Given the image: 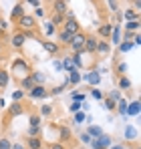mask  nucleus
Returning a JSON list of instances; mask_svg holds the SVG:
<instances>
[{
  "label": "nucleus",
  "instance_id": "obj_1",
  "mask_svg": "<svg viewBox=\"0 0 141 149\" xmlns=\"http://www.w3.org/2000/svg\"><path fill=\"white\" fill-rule=\"evenodd\" d=\"M85 40H87V34H85V32H77V34L73 36V40H70V50H73L75 54H79L81 50L85 49Z\"/></svg>",
  "mask_w": 141,
  "mask_h": 149
},
{
  "label": "nucleus",
  "instance_id": "obj_2",
  "mask_svg": "<svg viewBox=\"0 0 141 149\" xmlns=\"http://www.w3.org/2000/svg\"><path fill=\"white\" fill-rule=\"evenodd\" d=\"M18 26L22 28V30H26V32H30V30H34V26H36V18L34 16H30V14H24V16H20L18 20Z\"/></svg>",
  "mask_w": 141,
  "mask_h": 149
},
{
  "label": "nucleus",
  "instance_id": "obj_3",
  "mask_svg": "<svg viewBox=\"0 0 141 149\" xmlns=\"http://www.w3.org/2000/svg\"><path fill=\"white\" fill-rule=\"evenodd\" d=\"M47 95H48V91L43 85H34L32 91H28V97H30V99H45Z\"/></svg>",
  "mask_w": 141,
  "mask_h": 149
},
{
  "label": "nucleus",
  "instance_id": "obj_4",
  "mask_svg": "<svg viewBox=\"0 0 141 149\" xmlns=\"http://www.w3.org/2000/svg\"><path fill=\"white\" fill-rule=\"evenodd\" d=\"M63 30H67L70 34H77V32H81L79 30V22L73 18V20H65V24H63Z\"/></svg>",
  "mask_w": 141,
  "mask_h": 149
},
{
  "label": "nucleus",
  "instance_id": "obj_5",
  "mask_svg": "<svg viewBox=\"0 0 141 149\" xmlns=\"http://www.w3.org/2000/svg\"><path fill=\"white\" fill-rule=\"evenodd\" d=\"M24 40H26V36H24V32H16L14 36H12V40H10V45L14 47V49H20L24 45Z\"/></svg>",
  "mask_w": 141,
  "mask_h": 149
},
{
  "label": "nucleus",
  "instance_id": "obj_6",
  "mask_svg": "<svg viewBox=\"0 0 141 149\" xmlns=\"http://www.w3.org/2000/svg\"><path fill=\"white\" fill-rule=\"evenodd\" d=\"M40 42H43V49L47 50V52H50V54L59 52V45L57 42H52V40H40Z\"/></svg>",
  "mask_w": 141,
  "mask_h": 149
},
{
  "label": "nucleus",
  "instance_id": "obj_7",
  "mask_svg": "<svg viewBox=\"0 0 141 149\" xmlns=\"http://www.w3.org/2000/svg\"><path fill=\"white\" fill-rule=\"evenodd\" d=\"M113 24H101L99 26V36H103V38H109L111 36V32H113Z\"/></svg>",
  "mask_w": 141,
  "mask_h": 149
},
{
  "label": "nucleus",
  "instance_id": "obj_8",
  "mask_svg": "<svg viewBox=\"0 0 141 149\" xmlns=\"http://www.w3.org/2000/svg\"><path fill=\"white\" fill-rule=\"evenodd\" d=\"M97 42H99V40H95V36H87V40H85V49H83V50H87V52H95V50H97Z\"/></svg>",
  "mask_w": 141,
  "mask_h": 149
},
{
  "label": "nucleus",
  "instance_id": "obj_9",
  "mask_svg": "<svg viewBox=\"0 0 141 149\" xmlns=\"http://www.w3.org/2000/svg\"><path fill=\"white\" fill-rule=\"evenodd\" d=\"M67 2H61V0H57V2H52V8H54V14H65L67 12Z\"/></svg>",
  "mask_w": 141,
  "mask_h": 149
},
{
  "label": "nucleus",
  "instance_id": "obj_10",
  "mask_svg": "<svg viewBox=\"0 0 141 149\" xmlns=\"http://www.w3.org/2000/svg\"><path fill=\"white\" fill-rule=\"evenodd\" d=\"M22 6H24L22 2L14 4V8H12V18H14V20H18L20 16H24V8H22Z\"/></svg>",
  "mask_w": 141,
  "mask_h": 149
},
{
  "label": "nucleus",
  "instance_id": "obj_11",
  "mask_svg": "<svg viewBox=\"0 0 141 149\" xmlns=\"http://www.w3.org/2000/svg\"><path fill=\"white\" fill-rule=\"evenodd\" d=\"M28 77L32 79V83H34V85H43V83L47 81V77H45L43 73H28Z\"/></svg>",
  "mask_w": 141,
  "mask_h": 149
},
{
  "label": "nucleus",
  "instance_id": "obj_12",
  "mask_svg": "<svg viewBox=\"0 0 141 149\" xmlns=\"http://www.w3.org/2000/svg\"><path fill=\"white\" fill-rule=\"evenodd\" d=\"M20 87H22L24 91H32V87H34V83H32V79H30V77L26 74V77H24L22 81H20Z\"/></svg>",
  "mask_w": 141,
  "mask_h": 149
},
{
  "label": "nucleus",
  "instance_id": "obj_13",
  "mask_svg": "<svg viewBox=\"0 0 141 149\" xmlns=\"http://www.w3.org/2000/svg\"><path fill=\"white\" fill-rule=\"evenodd\" d=\"M73 36H75V34H70V32H67V30H63V28H61V32H59V40H63V42H67V45H70Z\"/></svg>",
  "mask_w": 141,
  "mask_h": 149
},
{
  "label": "nucleus",
  "instance_id": "obj_14",
  "mask_svg": "<svg viewBox=\"0 0 141 149\" xmlns=\"http://www.w3.org/2000/svg\"><path fill=\"white\" fill-rule=\"evenodd\" d=\"M95 141H97V143H99V145H101V147H103V149L107 147V145H111V139H109V137H107V135H105V133H103V135H101V137H97V139H95Z\"/></svg>",
  "mask_w": 141,
  "mask_h": 149
},
{
  "label": "nucleus",
  "instance_id": "obj_15",
  "mask_svg": "<svg viewBox=\"0 0 141 149\" xmlns=\"http://www.w3.org/2000/svg\"><path fill=\"white\" fill-rule=\"evenodd\" d=\"M26 143H28L30 149H40V141L36 137H26Z\"/></svg>",
  "mask_w": 141,
  "mask_h": 149
},
{
  "label": "nucleus",
  "instance_id": "obj_16",
  "mask_svg": "<svg viewBox=\"0 0 141 149\" xmlns=\"http://www.w3.org/2000/svg\"><path fill=\"white\" fill-rule=\"evenodd\" d=\"M50 24L63 26V24H65V16H63V14H52V20H50Z\"/></svg>",
  "mask_w": 141,
  "mask_h": 149
},
{
  "label": "nucleus",
  "instance_id": "obj_17",
  "mask_svg": "<svg viewBox=\"0 0 141 149\" xmlns=\"http://www.w3.org/2000/svg\"><path fill=\"white\" fill-rule=\"evenodd\" d=\"M87 135H95V139H97V137H101V135H103V131H101L99 127L91 125V127H89V131H87Z\"/></svg>",
  "mask_w": 141,
  "mask_h": 149
},
{
  "label": "nucleus",
  "instance_id": "obj_18",
  "mask_svg": "<svg viewBox=\"0 0 141 149\" xmlns=\"http://www.w3.org/2000/svg\"><path fill=\"white\" fill-rule=\"evenodd\" d=\"M20 113H22V105H20V103L10 105V115H20Z\"/></svg>",
  "mask_w": 141,
  "mask_h": 149
},
{
  "label": "nucleus",
  "instance_id": "obj_19",
  "mask_svg": "<svg viewBox=\"0 0 141 149\" xmlns=\"http://www.w3.org/2000/svg\"><path fill=\"white\" fill-rule=\"evenodd\" d=\"M107 50H109V42H107V40L97 42V50H95V52H107Z\"/></svg>",
  "mask_w": 141,
  "mask_h": 149
},
{
  "label": "nucleus",
  "instance_id": "obj_20",
  "mask_svg": "<svg viewBox=\"0 0 141 149\" xmlns=\"http://www.w3.org/2000/svg\"><path fill=\"white\" fill-rule=\"evenodd\" d=\"M119 87H121V89H131V81H129L127 77H121V79H119Z\"/></svg>",
  "mask_w": 141,
  "mask_h": 149
},
{
  "label": "nucleus",
  "instance_id": "obj_21",
  "mask_svg": "<svg viewBox=\"0 0 141 149\" xmlns=\"http://www.w3.org/2000/svg\"><path fill=\"white\" fill-rule=\"evenodd\" d=\"M6 85H8V73L0 71V87H6Z\"/></svg>",
  "mask_w": 141,
  "mask_h": 149
},
{
  "label": "nucleus",
  "instance_id": "obj_22",
  "mask_svg": "<svg viewBox=\"0 0 141 149\" xmlns=\"http://www.w3.org/2000/svg\"><path fill=\"white\" fill-rule=\"evenodd\" d=\"M125 18H127V22H133V20H137V12L127 10V12H125Z\"/></svg>",
  "mask_w": 141,
  "mask_h": 149
},
{
  "label": "nucleus",
  "instance_id": "obj_23",
  "mask_svg": "<svg viewBox=\"0 0 141 149\" xmlns=\"http://www.w3.org/2000/svg\"><path fill=\"white\" fill-rule=\"evenodd\" d=\"M127 113L129 115H137L139 113V103H133L131 107H127Z\"/></svg>",
  "mask_w": 141,
  "mask_h": 149
},
{
  "label": "nucleus",
  "instance_id": "obj_24",
  "mask_svg": "<svg viewBox=\"0 0 141 149\" xmlns=\"http://www.w3.org/2000/svg\"><path fill=\"white\" fill-rule=\"evenodd\" d=\"M125 28H127V32H131V30H137V28H139V20L127 22V24H125Z\"/></svg>",
  "mask_w": 141,
  "mask_h": 149
},
{
  "label": "nucleus",
  "instance_id": "obj_25",
  "mask_svg": "<svg viewBox=\"0 0 141 149\" xmlns=\"http://www.w3.org/2000/svg\"><path fill=\"white\" fill-rule=\"evenodd\" d=\"M61 137H63V141L70 139V131H69V127H61Z\"/></svg>",
  "mask_w": 141,
  "mask_h": 149
},
{
  "label": "nucleus",
  "instance_id": "obj_26",
  "mask_svg": "<svg viewBox=\"0 0 141 149\" xmlns=\"http://www.w3.org/2000/svg\"><path fill=\"white\" fill-rule=\"evenodd\" d=\"M30 127H40V117L38 115H30Z\"/></svg>",
  "mask_w": 141,
  "mask_h": 149
},
{
  "label": "nucleus",
  "instance_id": "obj_27",
  "mask_svg": "<svg viewBox=\"0 0 141 149\" xmlns=\"http://www.w3.org/2000/svg\"><path fill=\"white\" fill-rule=\"evenodd\" d=\"M131 47H133V42L125 40V42H121V47H119V50H121V52H127V50H131Z\"/></svg>",
  "mask_w": 141,
  "mask_h": 149
},
{
  "label": "nucleus",
  "instance_id": "obj_28",
  "mask_svg": "<svg viewBox=\"0 0 141 149\" xmlns=\"http://www.w3.org/2000/svg\"><path fill=\"white\" fill-rule=\"evenodd\" d=\"M119 111H121V115H127V101L119 99Z\"/></svg>",
  "mask_w": 141,
  "mask_h": 149
},
{
  "label": "nucleus",
  "instance_id": "obj_29",
  "mask_svg": "<svg viewBox=\"0 0 141 149\" xmlns=\"http://www.w3.org/2000/svg\"><path fill=\"white\" fill-rule=\"evenodd\" d=\"M61 65H63V69H67V71H75V67H73V61H69V58H67V61H63V63H61Z\"/></svg>",
  "mask_w": 141,
  "mask_h": 149
},
{
  "label": "nucleus",
  "instance_id": "obj_30",
  "mask_svg": "<svg viewBox=\"0 0 141 149\" xmlns=\"http://www.w3.org/2000/svg\"><path fill=\"white\" fill-rule=\"evenodd\" d=\"M40 133V127H28V137H36Z\"/></svg>",
  "mask_w": 141,
  "mask_h": 149
},
{
  "label": "nucleus",
  "instance_id": "obj_31",
  "mask_svg": "<svg viewBox=\"0 0 141 149\" xmlns=\"http://www.w3.org/2000/svg\"><path fill=\"white\" fill-rule=\"evenodd\" d=\"M135 133H137V131H135L133 127H127V129H125V137H127V139H133Z\"/></svg>",
  "mask_w": 141,
  "mask_h": 149
},
{
  "label": "nucleus",
  "instance_id": "obj_32",
  "mask_svg": "<svg viewBox=\"0 0 141 149\" xmlns=\"http://www.w3.org/2000/svg\"><path fill=\"white\" fill-rule=\"evenodd\" d=\"M6 30H8V22H6V20H2V18H0V36H2V34H4V32H6Z\"/></svg>",
  "mask_w": 141,
  "mask_h": 149
},
{
  "label": "nucleus",
  "instance_id": "obj_33",
  "mask_svg": "<svg viewBox=\"0 0 141 149\" xmlns=\"http://www.w3.org/2000/svg\"><path fill=\"white\" fill-rule=\"evenodd\" d=\"M40 113H43V115H50V113H52V107H50V105H43V107H40Z\"/></svg>",
  "mask_w": 141,
  "mask_h": 149
},
{
  "label": "nucleus",
  "instance_id": "obj_34",
  "mask_svg": "<svg viewBox=\"0 0 141 149\" xmlns=\"http://www.w3.org/2000/svg\"><path fill=\"white\" fill-rule=\"evenodd\" d=\"M79 79H81V77H79V73H77V71H70V79H69V83H79Z\"/></svg>",
  "mask_w": 141,
  "mask_h": 149
},
{
  "label": "nucleus",
  "instance_id": "obj_35",
  "mask_svg": "<svg viewBox=\"0 0 141 149\" xmlns=\"http://www.w3.org/2000/svg\"><path fill=\"white\" fill-rule=\"evenodd\" d=\"M12 145H10V141L8 139H0V149H10Z\"/></svg>",
  "mask_w": 141,
  "mask_h": 149
},
{
  "label": "nucleus",
  "instance_id": "obj_36",
  "mask_svg": "<svg viewBox=\"0 0 141 149\" xmlns=\"http://www.w3.org/2000/svg\"><path fill=\"white\" fill-rule=\"evenodd\" d=\"M24 97V91H14V93H12V99L14 101H20Z\"/></svg>",
  "mask_w": 141,
  "mask_h": 149
},
{
  "label": "nucleus",
  "instance_id": "obj_37",
  "mask_svg": "<svg viewBox=\"0 0 141 149\" xmlns=\"http://www.w3.org/2000/svg\"><path fill=\"white\" fill-rule=\"evenodd\" d=\"M83 121H85V113H81V111H79V113L75 115V123H83Z\"/></svg>",
  "mask_w": 141,
  "mask_h": 149
},
{
  "label": "nucleus",
  "instance_id": "obj_38",
  "mask_svg": "<svg viewBox=\"0 0 141 149\" xmlns=\"http://www.w3.org/2000/svg\"><path fill=\"white\" fill-rule=\"evenodd\" d=\"M111 34H113V42H115V45L121 42V40H119V28H113V32H111Z\"/></svg>",
  "mask_w": 141,
  "mask_h": 149
},
{
  "label": "nucleus",
  "instance_id": "obj_39",
  "mask_svg": "<svg viewBox=\"0 0 141 149\" xmlns=\"http://www.w3.org/2000/svg\"><path fill=\"white\" fill-rule=\"evenodd\" d=\"M105 107H107V109H111V111H113V109H115V107H117V105H115V103H113V101H111V99H105Z\"/></svg>",
  "mask_w": 141,
  "mask_h": 149
},
{
  "label": "nucleus",
  "instance_id": "obj_40",
  "mask_svg": "<svg viewBox=\"0 0 141 149\" xmlns=\"http://www.w3.org/2000/svg\"><path fill=\"white\" fill-rule=\"evenodd\" d=\"M89 81L97 85V83H99V74H97V73H91V74H89Z\"/></svg>",
  "mask_w": 141,
  "mask_h": 149
},
{
  "label": "nucleus",
  "instance_id": "obj_41",
  "mask_svg": "<svg viewBox=\"0 0 141 149\" xmlns=\"http://www.w3.org/2000/svg\"><path fill=\"white\" fill-rule=\"evenodd\" d=\"M109 99L113 101V103H115V101H119V99H121V95H119V91H113V93H111V97H109Z\"/></svg>",
  "mask_w": 141,
  "mask_h": 149
},
{
  "label": "nucleus",
  "instance_id": "obj_42",
  "mask_svg": "<svg viewBox=\"0 0 141 149\" xmlns=\"http://www.w3.org/2000/svg\"><path fill=\"white\" fill-rule=\"evenodd\" d=\"M91 95H93L95 99H103V93H101V91H97V89H93V91H91Z\"/></svg>",
  "mask_w": 141,
  "mask_h": 149
},
{
  "label": "nucleus",
  "instance_id": "obj_43",
  "mask_svg": "<svg viewBox=\"0 0 141 149\" xmlns=\"http://www.w3.org/2000/svg\"><path fill=\"white\" fill-rule=\"evenodd\" d=\"M81 141H83V143H91V135L83 133V135H81Z\"/></svg>",
  "mask_w": 141,
  "mask_h": 149
},
{
  "label": "nucleus",
  "instance_id": "obj_44",
  "mask_svg": "<svg viewBox=\"0 0 141 149\" xmlns=\"http://www.w3.org/2000/svg\"><path fill=\"white\" fill-rule=\"evenodd\" d=\"M45 24H47V26H45V30H47V34H52V30H54V26L50 24V22H45Z\"/></svg>",
  "mask_w": 141,
  "mask_h": 149
},
{
  "label": "nucleus",
  "instance_id": "obj_45",
  "mask_svg": "<svg viewBox=\"0 0 141 149\" xmlns=\"http://www.w3.org/2000/svg\"><path fill=\"white\" fill-rule=\"evenodd\" d=\"M81 67V58H79V54H75V58H73V67Z\"/></svg>",
  "mask_w": 141,
  "mask_h": 149
},
{
  "label": "nucleus",
  "instance_id": "obj_46",
  "mask_svg": "<svg viewBox=\"0 0 141 149\" xmlns=\"http://www.w3.org/2000/svg\"><path fill=\"white\" fill-rule=\"evenodd\" d=\"M79 107H81L79 103H73V105H70V111H75V113H79Z\"/></svg>",
  "mask_w": 141,
  "mask_h": 149
},
{
  "label": "nucleus",
  "instance_id": "obj_47",
  "mask_svg": "<svg viewBox=\"0 0 141 149\" xmlns=\"http://www.w3.org/2000/svg\"><path fill=\"white\" fill-rule=\"evenodd\" d=\"M50 149H65V145H63V143H52Z\"/></svg>",
  "mask_w": 141,
  "mask_h": 149
},
{
  "label": "nucleus",
  "instance_id": "obj_48",
  "mask_svg": "<svg viewBox=\"0 0 141 149\" xmlns=\"http://www.w3.org/2000/svg\"><path fill=\"white\" fill-rule=\"evenodd\" d=\"M125 69H127V67H125V63H119V65H117V71H119V73H123Z\"/></svg>",
  "mask_w": 141,
  "mask_h": 149
},
{
  "label": "nucleus",
  "instance_id": "obj_49",
  "mask_svg": "<svg viewBox=\"0 0 141 149\" xmlns=\"http://www.w3.org/2000/svg\"><path fill=\"white\" fill-rule=\"evenodd\" d=\"M107 6H109L111 10H117V2H107Z\"/></svg>",
  "mask_w": 141,
  "mask_h": 149
},
{
  "label": "nucleus",
  "instance_id": "obj_50",
  "mask_svg": "<svg viewBox=\"0 0 141 149\" xmlns=\"http://www.w3.org/2000/svg\"><path fill=\"white\" fill-rule=\"evenodd\" d=\"M34 14H36V16H43V14H45V10H43V8H36V12H34Z\"/></svg>",
  "mask_w": 141,
  "mask_h": 149
},
{
  "label": "nucleus",
  "instance_id": "obj_51",
  "mask_svg": "<svg viewBox=\"0 0 141 149\" xmlns=\"http://www.w3.org/2000/svg\"><path fill=\"white\" fill-rule=\"evenodd\" d=\"M61 91H63V87H57V89H52V95H59Z\"/></svg>",
  "mask_w": 141,
  "mask_h": 149
},
{
  "label": "nucleus",
  "instance_id": "obj_52",
  "mask_svg": "<svg viewBox=\"0 0 141 149\" xmlns=\"http://www.w3.org/2000/svg\"><path fill=\"white\" fill-rule=\"evenodd\" d=\"M10 149H24V145H20V143H14Z\"/></svg>",
  "mask_w": 141,
  "mask_h": 149
},
{
  "label": "nucleus",
  "instance_id": "obj_53",
  "mask_svg": "<svg viewBox=\"0 0 141 149\" xmlns=\"http://www.w3.org/2000/svg\"><path fill=\"white\" fill-rule=\"evenodd\" d=\"M111 149H123V147H121V145H113Z\"/></svg>",
  "mask_w": 141,
  "mask_h": 149
},
{
  "label": "nucleus",
  "instance_id": "obj_54",
  "mask_svg": "<svg viewBox=\"0 0 141 149\" xmlns=\"http://www.w3.org/2000/svg\"><path fill=\"white\" fill-rule=\"evenodd\" d=\"M0 52H2V45H0Z\"/></svg>",
  "mask_w": 141,
  "mask_h": 149
}]
</instances>
